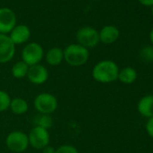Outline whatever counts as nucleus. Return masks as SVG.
Returning a JSON list of instances; mask_svg holds the SVG:
<instances>
[{
  "label": "nucleus",
  "instance_id": "8",
  "mask_svg": "<svg viewBox=\"0 0 153 153\" xmlns=\"http://www.w3.org/2000/svg\"><path fill=\"white\" fill-rule=\"evenodd\" d=\"M16 25V16L8 7L0 8V33L7 34Z\"/></svg>",
  "mask_w": 153,
  "mask_h": 153
},
{
  "label": "nucleus",
  "instance_id": "5",
  "mask_svg": "<svg viewBox=\"0 0 153 153\" xmlns=\"http://www.w3.org/2000/svg\"><path fill=\"white\" fill-rule=\"evenodd\" d=\"M22 60L29 67L40 64L44 58V51L42 46L38 42H30L26 44L22 51Z\"/></svg>",
  "mask_w": 153,
  "mask_h": 153
},
{
  "label": "nucleus",
  "instance_id": "15",
  "mask_svg": "<svg viewBox=\"0 0 153 153\" xmlns=\"http://www.w3.org/2000/svg\"><path fill=\"white\" fill-rule=\"evenodd\" d=\"M137 71L132 67H125L119 70L118 74V80H120L122 83L126 85H131L134 83L137 79Z\"/></svg>",
  "mask_w": 153,
  "mask_h": 153
},
{
  "label": "nucleus",
  "instance_id": "9",
  "mask_svg": "<svg viewBox=\"0 0 153 153\" xmlns=\"http://www.w3.org/2000/svg\"><path fill=\"white\" fill-rule=\"evenodd\" d=\"M16 45L7 34L0 33V63H7L14 58Z\"/></svg>",
  "mask_w": 153,
  "mask_h": 153
},
{
  "label": "nucleus",
  "instance_id": "19",
  "mask_svg": "<svg viewBox=\"0 0 153 153\" xmlns=\"http://www.w3.org/2000/svg\"><path fill=\"white\" fill-rule=\"evenodd\" d=\"M11 97L9 94L4 90H0V113H3L9 109Z\"/></svg>",
  "mask_w": 153,
  "mask_h": 153
},
{
  "label": "nucleus",
  "instance_id": "21",
  "mask_svg": "<svg viewBox=\"0 0 153 153\" xmlns=\"http://www.w3.org/2000/svg\"><path fill=\"white\" fill-rule=\"evenodd\" d=\"M55 153H79L78 149L70 144H64L56 149Z\"/></svg>",
  "mask_w": 153,
  "mask_h": 153
},
{
  "label": "nucleus",
  "instance_id": "14",
  "mask_svg": "<svg viewBox=\"0 0 153 153\" xmlns=\"http://www.w3.org/2000/svg\"><path fill=\"white\" fill-rule=\"evenodd\" d=\"M44 58H45L47 64H49L50 66H52V67L59 66L64 60L63 50L59 47L51 48L45 53Z\"/></svg>",
  "mask_w": 153,
  "mask_h": 153
},
{
  "label": "nucleus",
  "instance_id": "11",
  "mask_svg": "<svg viewBox=\"0 0 153 153\" xmlns=\"http://www.w3.org/2000/svg\"><path fill=\"white\" fill-rule=\"evenodd\" d=\"M8 36L15 45L23 44L29 41L31 37V30L27 25H16Z\"/></svg>",
  "mask_w": 153,
  "mask_h": 153
},
{
  "label": "nucleus",
  "instance_id": "13",
  "mask_svg": "<svg viewBox=\"0 0 153 153\" xmlns=\"http://www.w3.org/2000/svg\"><path fill=\"white\" fill-rule=\"evenodd\" d=\"M137 110L140 115L145 118L153 116V95H146L142 97L137 105Z\"/></svg>",
  "mask_w": 153,
  "mask_h": 153
},
{
  "label": "nucleus",
  "instance_id": "12",
  "mask_svg": "<svg viewBox=\"0 0 153 153\" xmlns=\"http://www.w3.org/2000/svg\"><path fill=\"white\" fill-rule=\"evenodd\" d=\"M98 33L100 42L105 44H112L120 37V31L114 25H105Z\"/></svg>",
  "mask_w": 153,
  "mask_h": 153
},
{
  "label": "nucleus",
  "instance_id": "25",
  "mask_svg": "<svg viewBox=\"0 0 153 153\" xmlns=\"http://www.w3.org/2000/svg\"><path fill=\"white\" fill-rule=\"evenodd\" d=\"M149 40H150L151 43H153V28L149 32Z\"/></svg>",
  "mask_w": 153,
  "mask_h": 153
},
{
  "label": "nucleus",
  "instance_id": "3",
  "mask_svg": "<svg viewBox=\"0 0 153 153\" xmlns=\"http://www.w3.org/2000/svg\"><path fill=\"white\" fill-rule=\"evenodd\" d=\"M33 106L39 114L51 115L58 109L59 102L53 94L43 92L35 97L33 100Z\"/></svg>",
  "mask_w": 153,
  "mask_h": 153
},
{
  "label": "nucleus",
  "instance_id": "20",
  "mask_svg": "<svg viewBox=\"0 0 153 153\" xmlns=\"http://www.w3.org/2000/svg\"><path fill=\"white\" fill-rule=\"evenodd\" d=\"M140 57L142 60L146 62H152L153 61V46L147 45L141 48L140 51Z\"/></svg>",
  "mask_w": 153,
  "mask_h": 153
},
{
  "label": "nucleus",
  "instance_id": "22",
  "mask_svg": "<svg viewBox=\"0 0 153 153\" xmlns=\"http://www.w3.org/2000/svg\"><path fill=\"white\" fill-rule=\"evenodd\" d=\"M145 128H146V131L149 134V136H150L153 139V116L148 119Z\"/></svg>",
  "mask_w": 153,
  "mask_h": 153
},
{
  "label": "nucleus",
  "instance_id": "10",
  "mask_svg": "<svg viewBox=\"0 0 153 153\" xmlns=\"http://www.w3.org/2000/svg\"><path fill=\"white\" fill-rule=\"evenodd\" d=\"M26 78L33 85H42L49 79V70L41 63L36 64L29 67Z\"/></svg>",
  "mask_w": 153,
  "mask_h": 153
},
{
  "label": "nucleus",
  "instance_id": "23",
  "mask_svg": "<svg viewBox=\"0 0 153 153\" xmlns=\"http://www.w3.org/2000/svg\"><path fill=\"white\" fill-rule=\"evenodd\" d=\"M42 153H55L56 149L53 148V147L51 146V145H48V146H46L45 148H43V149H42Z\"/></svg>",
  "mask_w": 153,
  "mask_h": 153
},
{
  "label": "nucleus",
  "instance_id": "26",
  "mask_svg": "<svg viewBox=\"0 0 153 153\" xmlns=\"http://www.w3.org/2000/svg\"><path fill=\"white\" fill-rule=\"evenodd\" d=\"M151 14H152V16H153V6L151 7Z\"/></svg>",
  "mask_w": 153,
  "mask_h": 153
},
{
  "label": "nucleus",
  "instance_id": "16",
  "mask_svg": "<svg viewBox=\"0 0 153 153\" xmlns=\"http://www.w3.org/2000/svg\"><path fill=\"white\" fill-rule=\"evenodd\" d=\"M9 109L14 114L23 115L28 112L29 105L25 99L21 98V97H16V98L11 99Z\"/></svg>",
  "mask_w": 153,
  "mask_h": 153
},
{
  "label": "nucleus",
  "instance_id": "2",
  "mask_svg": "<svg viewBox=\"0 0 153 153\" xmlns=\"http://www.w3.org/2000/svg\"><path fill=\"white\" fill-rule=\"evenodd\" d=\"M64 60L71 67H80L85 65L89 59L88 49L78 44L72 43L64 50Z\"/></svg>",
  "mask_w": 153,
  "mask_h": 153
},
{
  "label": "nucleus",
  "instance_id": "24",
  "mask_svg": "<svg viewBox=\"0 0 153 153\" xmlns=\"http://www.w3.org/2000/svg\"><path fill=\"white\" fill-rule=\"evenodd\" d=\"M138 1L144 7H152L153 0H138Z\"/></svg>",
  "mask_w": 153,
  "mask_h": 153
},
{
  "label": "nucleus",
  "instance_id": "4",
  "mask_svg": "<svg viewBox=\"0 0 153 153\" xmlns=\"http://www.w3.org/2000/svg\"><path fill=\"white\" fill-rule=\"evenodd\" d=\"M6 146L9 150L13 152H25L30 146L28 135L19 130L12 131L6 138Z\"/></svg>",
  "mask_w": 153,
  "mask_h": 153
},
{
  "label": "nucleus",
  "instance_id": "18",
  "mask_svg": "<svg viewBox=\"0 0 153 153\" xmlns=\"http://www.w3.org/2000/svg\"><path fill=\"white\" fill-rule=\"evenodd\" d=\"M33 123H35V126H40V127L49 130L53 124V119L50 114H39V115L35 116Z\"/></svg>",
  "mask_w": 153,
  "mask_h": 153
},
{
  "label": "nucleus",
  "instance_id": "1",
  "mask_svg": "<svg viewBox=\"0 0 153 153\" xmlns=\"http://www.w3.org/2000/svg\"><path fill=\"white\" fill-rule=\"evenodd\" d=\"M118 65L111 59H104L97 62L92 68V78L98 83L109 84L118 79Z\"/></svg>",
  "mask_w": 153,
  "mask_h": 153
},
{
  "label": "nucleus",
  "instance_id": "6",
  "mask_svg": "<svg viewBox=\"0 0 153 153\" xmlns=\"http://www.w3.org/2000/svg\"><path fill=\"white\" fill-rule=\"evenodd\" d=\"M76 40L78 44L89 49L95 48L100 42L99 33L93 27L85 26L80 28L76 33Z\"/></svg>",
  "mask_w": 153,
  "mask_h": 153
},
{
  "label": "nucleus",
  "instance_id": "7",
  "mask_svg": "<svg viewBox=\"0 0 153 153\" xmlns=\"http://www.w3.org/2000/svg\"><path fill=\"white\" fill-rule=\"evenodd\" d=\"M28 140L29 145L35 149H42L46 146L50 145L51 135L49 130L40 126H34L29 131Z\"/></svg>",
  "mask_w": 153,
  "mask_h": 153
},
{
  "label": "nucleus",
  "instance_id": "17",
  "mask_svg": "<svg viewBox=\"0 0 153 153\" xmlns=\"http://www.w3.org/2000/svg\"><path fill=\"white\" fill-rule=\"evenodd\" d=\"M28 70H29V66L23 60H20L13 65L11 68V74L15 79H20L26 78Z\"/></svg>",
  "mask_w": 153,
  "mask_h": 153
}]
</instances>
